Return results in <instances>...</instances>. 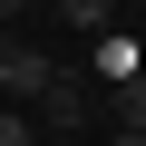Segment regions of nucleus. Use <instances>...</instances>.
Instances as JSON below:
<instances>
[{"mask_svg":"<svg viewBox=\"0 0 146 146\" xmlns=\"http://www.w3.org/2000/svg\"><path fill=\"white\" fill-rule=\"evenodd\" d=\"M58 20H78V39H107V29H117V10H107V0H68Z\"/></svg>","mask_w":146,"mask_h":146,"instance_id":"nucleus-2","label":"nucleus"},{"mask_svg":"<svg viewBox=\"0 0 146 146\" xmlns=\"http://www.w3.org/2000/svg\"><path fill=\"white\" fill-rule=\"evenodd\" d=\"M117 127H127V136H146V78H127V88H117Z\"/></svg>","mask_w":146,"mask_h":146,"instance_id":"nucleus-3","label":"nucleus"},{"mask_svg":"<svg viewBox=\"0 0 146 146\" xmlns=\"http://www.w3.org/2000/svg\"><path fill=\"white\" fill-rule=\"evenodd\" d=\"M49 88H58V58L29 39H0V98H49Z\"/></svg>","mask_w":146,"mask_h":146,"instance_id":"nucleus-1","label":"nucleus"},{"mask_svg":"<svg viewBox=\"0 0 146 146\" xmlns=\"http://www.w3.org/2000/svg\"><path fill=\"white\" fill-rule=\"evenodd\" d=\"M0 20H10V10H0Z\"/></svg>","mask_w":146,"mask_h":146,"instance_id":"nucleus-6","label":"nucleus"},{"mask_svg":"<svg viewBox=\"0 0 146 146\" xmlns=\"http://www.w3.org/2000/svg\"><path fill=\"white\" fill-rule=\"evenodd\" d=\"M29 136H39V127H29L20 107H0V146H29Z\"/></svg>","mask_w":146,"mask_h":146,"instance_id":"nucleus-4","label":"nucleus"},{"mask_svg":"<svg viewBox=\"0 0 146 146\" xmlns=\"http://www.w3.org/2000/svg\"><path fill=\"white\" fill-rule=\"evenodd\" d=\"M107 146H146V136H127V127H117V136H107Z\"/></svg>","mask_w":146,"mask_h":146,"instance_id":"nucleus-5","label":"nucleus"}]
</instances>
